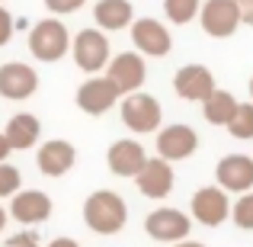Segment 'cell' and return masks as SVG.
<instances>
[{"mask_svg":"<svg viewBox=\"0 0 253 247\" xmlns=\"http://www.w3.org/2000/svg\"><path fill=\"white\" fill-rule=\"evenodd\" d=\"M128 222V205L116 190H96L84 202V225L96 235H119Z\"/></svg>","mask_w":253,"mask_h":247,"instance_id":"1","label":"cell"},{"mask_svg":"<svg viewBox=\"0 0 253 247\" xmlns=\"http://www.w3.org/2000/svg\"><path fill=\"white\" fill-rule=\"evenodd\" d=\"M26 45H29V51H32L36 61L55 64L71 51V32H68V26L61 23V16H45L29 29Z\"/></svg>","mask_w":253,"mask_h":247,"instance_id":"2","label":"cell"},{"mask_svg":"<svg viewBox=\"0 0 253 247\" xmlns=\"http://www.w3.org/2000/svg\"><path fill=\"white\" fill-rule=\"evenodd\" d=\"M71 58H74V64L84 74H99V71H106V64H109V58H112L109 36H106L103 29H96V26H86V29H81L71 39Z\"/></svg>","mask_w":253,"mask_h":247,"instance_id":"3","label":"cell"},{"mask_svg":"<svg viewBox=\"0 0 253 247\" xmlns=\"http://www.w3.org/2000/svg\"><path fill=\"white\" fill-rule=\"evenodd\" d=\"M119 109H122V125L128 132H135V135H148V132H157L164 122V106L157 97H151V93L144 90H135V93H125L122 103H119Z\"/></svg>","mask_w":253,"mask_h":247,"instance_id":"4","label":"cell"},{"mask_svg":"<svg viewBox=\"0 0 253 247\" xmlns=\"http://www.w3.org/2000/svg\"><path fill=\"white\" fill-rule=\"evenodd\" d=\"M189 218L205 228H218L231 218V196L221 190V186H202V190L192 193L189 199Z\"/></svg>","mask_w":253,"mask_h":247,"instance_id":"5","label":"cell"},{"mask_svg":"<svg viewBox=\"0 0 253 247\" xmlns=\"http://www.w3.org/2000/svg\"><path fill=\"white\" fill-rule=\"evenodd\" d=\"M154 151H157V157H164L167 164L186 161V157H192L199 151V132L186 122L161 125V129H157V138H154Z\"/></svg>","mask_w":253,"mask_h":247,"instance_id":"6","label":"cell"},{"mask_svg":"<svg viewBox=\"0 0 253 247\" xmlns=\"http://www.w3.org/2000/svg\"><path fill=\"white\" fill-rule=\"evenodd\" d=\"M199 26L211 39H231L241 29V13L234 0H202L199 6Z\"/></svg>","mask_w":253,"mask_h":247,"instance_id":"7","label":"cell"},{"mask_svg":"<svg viewBox=\"0 0 253 247\" xmlns=\"http://www.w3.org/2000/svg\"><path fill=\"white\" fill-rule=\"evenodd\" d=\"M119 97H122V93L116 90V84H112L109 77L106 74L103 77L93 74V77H86V81L77 87L74 103H77L81 112H86V116H106V112L119 103Z\"/></svg>","mask_w":253,"mask_h":247,"instance_id":"8","label":"cell"},{"mask_svg":"<svg viewBox=\"0 0 253 247\" xmlns=\"http://www.w3.org/2000/svg\"><path fill=\"white\" fill-rule=\"evenodd\" d=\"M144 231H148V238H154V241H161V244H176V241H183V238H189L192 218L179 209L161 205V209H154L144 218Z\"/></svg>","mask_w":253,"mask_h":247,"instance_id":"9","label":"cell"},{"mask_svg":"<svg viewBox=\"0 0 253 247\" xmlns=\"http://www.w3.org/2000/svg\"><path fill=\"white\" fill-rule=\"evenodd\" d=\"M106 77L116 84V90L122 93V97L141 90V84L148 81L144 55H138V51H119V55H112L109 64H106Z\"/></svg>","mask_w":253,"mask_h":247,"instance_id":"10","label":"cell"},{"mask_svg":"<svg viewBox=\"0 0 253 247\" xmlns=\"http://www.w3.org/2000/svg\"><path fill=\"white\" fill-rule=\"evenodd\" d=\"M131 45H135L138 55H144V58H164V55H170V49H173V36L161 19L141 16V19L131 23Z\"/></svg>","mask_w":253,"mask_h":247,"instance_id":"11","label":"cell"},{"mask_svg":"<svg viewBox=\"0 0 253 247\" xmlns=\"http://www.w3.org/2000/svg\"><path fill=\"white\" fill-rule=\"evenodd\" d=\"M173 93L186 103H205L215 93V74L205 64H183L173 74Z\"/></svg>","mask_w":253,"mask_h":247,"instance_id":"12","label":"cell"},{"mask_svg":"<svg viewBox=\"0 0 253 247\" xmlns=\"http://www.w3.org/2000/svg\"><path fill=\"white\" fill-rule=\"evenodd\" d=\"M51 209H55V202H51L48 193L42 190H19L16 196H10V218L19 225H26V228H32V225H42L51 218Z\"/></svg>","mask_w":253,"mask_h":247,"instance_id":"13","label":"cell"},{"mask_svg":"<svg viewBox=\"0 0 253 247\" xmlns=\"http://www.w3.org/2000/svg\"><path fill=\"white\" fill-rule=\"evenodd\" d=\"M39 90V74L32 64L26 61H6L0 64V97L13 99V103H23L32 93Z\"/></svg>","mask_w":253,"mask_h":247,"instance_id":"14","label":"cell"},{"mask_svg":"<svg viewBox=\"0 0 253 247\" xmlns=\"http://www.w3.org/2000/svg\"><path fill=\"white\" fill-rule=\"evenodd\" d=\"M215 180L224 193H247L253 190V157L250 154H224L215 167Z\"/></svg>","mask_w":253,"mask_h":247,"instance_id":"15","label":"cell"},{"mask_svg":"<svg viewBox=\"0 0 253 247\" xmlns=\"http://www.w3.org/2000/svg\"><path fill=\"white\" fill-rule=\"evenodd\" d=\"M148 161V151H144V145L138 142V138H119V142L109 145V151H106V164H109V170L116 173V177H138V170L144 167Z\"/></svg>","mask_w":253,"mask_h":247,"instance_id":"16","label":"cell"},{"mask_svg":"<svg viewBox=\"0 0 253 247\" xmlns=\"http://www.w3.org/2000/svg\"><path fill=\"white\" fill-rule=\"evenodd\" d=\"M173 167L164 161V157H148L144 167L138 170L135 183H138V193L148 199H167L173 193Z\"/></svg>","mask_w":253,"mask_h":247,"instance_id":"17","label":"cell"},{"mask_svg":"<svg viewBox=\"0 0 253 247\" xmlns=\"http://www.w3.org/2000/svg\"><path fill=\"white\" fill-rule=\"evenodd\" d=\"M74 161H77V151H74V145L64 142V138H48V142L39 145V151H36V167L45 177H64V173H71Z\"/></svg>","mask_w":253,"mask_h":247,"instance_id":"18","label":"cell"},{"mask_svg":"<svg viewBox=\"0 0 253 247\" xmlns=\"http://www.w3.org/2000/svg\"><path fill=\"white\" fill-rule=\"evenodd\" d=\"M93 23L103 32H119L135 23V6H131V0H96Z\"/></svg>","mask_w":253,"mask_h":247,"instance_id":"19","label":"cell"},{"mask_svg":"<svg viewBox=\"0 0 253 247\" xmlns=\"http://www.w3.org/2000/svg\"><path fill=\"white\" fill-rule=\"evenodd\" d=\"M3 135H6V142H10L13 151H29V148H36L39 138H42V122H39V116H32V112H16V116H10Z\"/></svg>","mask_w":253,"mask_h":247,"instance_id":"20","label":"cell"},{"mask_svg":"<svg viewBox=\"0 0 253 247\" xmlns=\"http://www.w3.org/2000/svg\"><path fill=\"white\" fill-rule=\"evenodd\" d=\"M202 106V116H205V122L209 125H218V129H224L228 125V119L234 116V109H237V97L231 90H221V87H215V93H211L205 103H199Z\"/></svg>","mask_w":253,"mask_h":247,"instance_id":"21","label":"cell"},{"mask_svg":"<svg viewBox=\"0 0 253 247\" xmlns=\"http://www.w3.org/2000/svg\"><path fill=\"white\" fill-rule=\"evenodd\" d=\"M224 129H228L231 138H237V142H250L253 138V103H237L234 116L228 119Z\"/></svg>","mask_w":253,"mask_h":247,"instance_id":"22","label":"cell"},{"mask_svg":"<svg viewBox=\"0 0 253 247\" xmlns=\"http://www.w3.org/2000/svg\"><path fill=\"white\" fill-rule=\"evenodd\" d=\"M199 6L202 0H164V16L173 26H186L199 16Z\"/></svg>","mask_w":253,"mask_h":247,"instance_id":"23","label":"cell"},{"mask_svg":"<svg viewBox=\"0 0 253 247\" xmlns=\"http://www.w3.org/2000/svg\"><path fill=\"white\" fill-rule=\"evenodd\" d=\"M231 222L241 231H253V190L241 193V196L231 202Z\"/></svg>","mask_w":253,"mask_h":247,"instance_id":"24","label":"cell"},{"mask_svg":"<svg viewBox=\"0 0 253 247\" xmlns=\"http://www.w3.org/2000/svg\"><path fill=\"white\" fill-rule=\"evenodd\" d=\"M23 190V173L10 161H0V199H10Z\"/></svg>","mask_w":253,"mask_h":247,"instance_id":"25","label":"cell"},{"mask_svg":"<svg viewBox=\"0 0 253 247\" xmlns=\"http://www.w3.org/2000/svg\"><path fill=\"white\" fill-rule=\"evenodd\" d=\"M45 10L51 13V16H68V13H77L86 0H42Z\"/></svg>","mask_w":253,"mask_h":247,"instance_id":"26","label":"cell"},{"mask_svg":"<svg viewBox=\"0 0 253 247\" xmlns=\"http://www.w3.org/2000/svg\"><path fill=\"white\" fill-rule=\"evenodd\" d=\"M13 32H16V19H13V13L0 3V49H3V45H10Z\"/></svg>","mask_w":253,"mask_h":247,"instance_id":"27","label":"cell"},{"mask_svg":"<svg viewBox=\"0 0 253 247\" xmlns=\"http://www.w3.org/2000/svg\"><path fill=\"white\" fill-rule=\"evenodd\" d=\"M3 247H42V241H39L36 231H16L3 241Z\"/></svg>","mask_w":253,"mask_h":247,"instance_id":"28","label":"cell"},{"mask_svg":"<svg viewBox=\"0 0 253 247\" xmlns=\"http://www.w3.org/2000/svg\"><path fill=\"white\" fill-rule=\"evenodd\" d=\"M237 13H241V26H250L253 29V0H234Z\"/></svg>","mask_w":253,"mask_h":247,"instance_id":"29","label":"cell"},{"mask_svg":"<svg viewBox=\"0 0 253 247\" xmlns=\"http://www.w3.org/2000/svg\"><path fill=\"white\" fill-rule=\"evenodd\" d=\"M45 247H81V244H77L74 238H64V235H61V238H51Z\"/></svg>","mask_w":253,"mask_h":247,"instance_id":"30","label":"cell"},{"mask_svg":"<svg viewBox=\"0 0 253 247\" xmlns=\"http://www.w3.org/2000/svg\"><path fill=\"white\" fill-rule=\"evenodd\" d=\"M10 154H13V148H10V142H6V135L0 132V161H6Z\"/></svg>","mask_w":253,"mask_h":247,"instance_id":"31","label":"cell"},{"mask_svg":"<svg viewBox=\"0 0 253 247\" xmlns=\"http://www.w3.org/2000/svg\"><path fill=\"white\" fill-rule=\"evenodd\" d=\"M170 247H205L202 241H192V238H183V241H176V244H170Z\"/></svg>","mask_w":253,"mask_h":247,"instance_id":"32","label":"cell"},{"mask_svg":"<svg viewBox=\"0 0 253 247\" xmlns=\"http://www.w3.org/2000/svg\"><path fill=\"white\" fill-rule=\"evenodd\" d=\"M6 222H10V212H6L3 205H0V235H3V231H6Z\"/></svg>","mask_w":253,"mask_h":247,"instance_id":"33","label":"cell"},{"mask_svg":"<svg viewBox=\"0 0 253 247\" xmlns=\"http://www.w3.org/2000/svg\"><path fill=\"white\" fill-rule=\"evenodd\" d=\"M250 99H253V77H250Z\"/></svg>","mask_w":253,"mask_h":247,"instance_id":"34","label":"cell"},{"mask_svg":"<svg viewBox=\"0 0 253 247\" xmlns=\"http://www.w3.org/2000/svg\"><path fill=\"white\" fill-rule=\"evenodd\" d=\"M0 3H3V0H0Z\"/></svg>","mask_w":253,"mask_h":247,"instance_id":"35","label":"cell"}]
</instances>
